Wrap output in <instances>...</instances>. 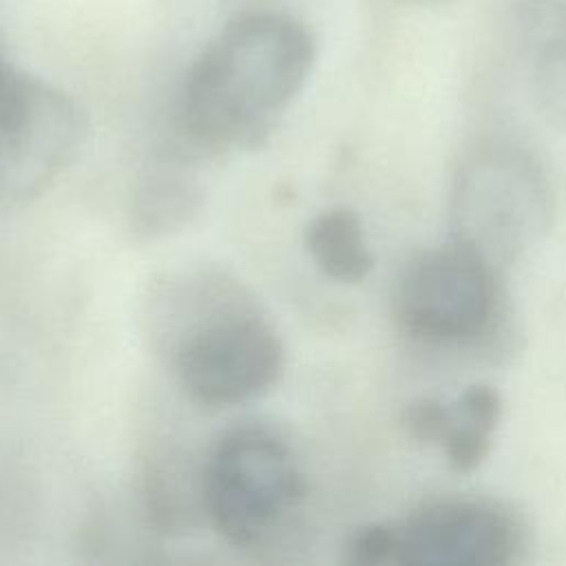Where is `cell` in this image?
I'll return each mask as SVG.
<instances>
[{
    "label": "cell",
    "instance_id": "7a4b0ae2",
    "mask_svg": "<svg viewBox=\"0 0 566 566\" xmlns=\"http://www.w3.org/2000/svg\"><path fill=\"white\" fill-rule=\"evenodd\" d=\"M391 314L407 338L427 347L464 349L489 363L520 349V325L500 272L455 241L405 263Z\"/></svg>",
    "mask_w": 566,
    "mask_h": 566
},
{
    "label": "cell",
    "instance_id": "ba28073f",
    "mask_svg": "<svg viewBox=\"0 0 566 566\" xmlns=\"http://www.w3.org/2000/svg\"><path fill=\"white\" fill-rule=\"evenodd\" d=\"M515 38L537 113L566 133V0H517Z\"/></svg>",
    "mask_w": 566,
    "mask_h": 566
},
{
    "label": "cell",
    "instance_id": "277c9868",
    "mask_svg": "<svg viewBox=\"0 0 566 566\" xmlns=\"http://www.w3.org/2000/svg\"><path fill=\"white\" fill-rule=\"evenodd\" d=\"M531 548L526 517L491 497L453 495L394 522L356 528L345 562L356 566H515Z\"/></svg>",
    "mask_w": 566,
    "mask_h": 566
},
{
    "label": "cell",
    "instance_id": "9c48e42d",
    "mask_svg": "<svg viewBox=\"0 0 566 566\" xmlns=\"http://www.w3.org/2000/svg\"><path fill=\"white\" fill-rule=\"evenodd\" d=\"M203 190L177 161L150 166L133 192V230L146 239H159L186 228L201 210Z\"/></svg>",
    "mask_w": 566,
    "mask_h": 566
},
{
    "label": "cell",
    "instance_id": "5b68a950",
    "mask_svg": "<svg viewBox=\"0 0 566 566\" xmlns=\"http://www.w3.org/2000/svg\"><path fill=\"white\" fill-rule=\"evenodd\" d=\"M175 343L181 389L206 407H234L268 394L285 369V347L274 325L243 292L212 281Z\"/></svg>",
    "mask_w": 566,
    "mask_h": 566
},
{
    "label": "cell",
    "instance_id": "7c38bea8",
    "mask_svg": "<svg viewBox=\"0 0 566 566\" xmlns=\"http://www.w3.org/2000/svg\"><path fill=\"white\" fill-rule=\"evenodd\" d=\"M447 420V400L420 396L402 409V427L409 438L422 444H440Z\"/></svg>",
    "mask_w": 566,
    "mask_h": 566
},
{
    "label": "cell",
    "instance_id": "52a82bcc",
    "mask_svg": "<svg viewBox=\"0 0 566 566\" xmlns=\"http://www.w3.org/2000/svg\"><path fill=\"white\" fill-rule=\"evenodd\" d=\"M84 137L86 117L71 95L15 71L0 93V206H24L46 192Z\"/></svg>",
    "mask_w": 566,
    "mask_h": 566
},
{
    "label": "cell",
    "instance_id": "8992f818",
    "mask_svg": "<svg viewBox=\"0 0 566 566\" xmlns=\"http://www.w3.org/2000/svg\"><path fill=\"white\" fill-rule=\"evenodd\" d=\"M305 497L292 449L274 431L243 424L212 449L201 473V504L214 531L234 546L263 542Z\"/></svg>",
    "mask_w": 566,
    "mask_h": 566
},
{
    "label": "cell",
    "instance_id": "30bf717a",
    "mask_svg": "<svg viewBox=\"0 0 566 566\" xmlns=\"http://www.w3.org/2000/svg\"><path fill=\"white\" fill-rule=\"evenodd\" d=\"M502 411V394L489 382L467 385L453 400H447V420L438 447L455 473H471L482 467L493 449Z\"/></svg>",
    "mask_w": 566,
    "mask_h": 566
},
{
    "label": "cell",
    "instance_id": "4fadbf2b",
    "mask_svg": "<svg viewBox=\"0 0 566 566\" xmlns=\"http://www.w3.org/2000/svg\"><path fill=\"white\" fill-rule=\"evenodd\" d=\"M13 73H15V69L0 55V93H2V91L7 88V84L11 82Z\"/></svg>",
    "mask_w": 566,
    "mask_h": 566
},
{
    "label": "cell",
    "instance_id": "8fae6325",
    "mask_svg": "<svg viewBox=\"0 0 566 566\" xmlns=\"http://www.w3.org/2000/svg\"><path fill=\"white\" fill-rule=\"evenodd\" d=\"M303 241L316 268L338 283H360L374 270V254L360 214L349 206H332L312 217Z\"/></svg>",
    "mask_w": 566,
    "mask_h": 566
},
{
    "label": "cell",
    "instance_id": "6da1fadb",
    "mask_svg": "<svg viewBox=\"0 0 566 566\" xmlns=\"http://www.w3.org/2000/svg\"><path fill=\"white\" fill-rule=\"evenodd\" d=\"M316 62L312 31L292 15L232 18L186 73L179 124L208 153L254 150L270 139Z\"/></svg>",
    "mask_w": 566,
    "mask_h": 566
},
{
    "label": "cell",
    "instance_id": "3957f363",
    "mask_svg": "<svg viewBox=\"0 0 566 566\" xmlns=\"http://www.w3.org/2000/svg\"><path fill=\"white\" fill-rule=\"evenodd\" d=\"M553 190L544 166L517 142H478L449 188L451 241L502 272L542 243L551 228Z\"/></svg>",
    "mask_w": 566,
    "mask_h": 566
}]
</instances>
